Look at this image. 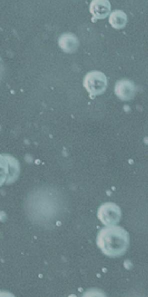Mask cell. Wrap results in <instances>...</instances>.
Listing matches in <instances>:
<instances>
[{
	"mask_svg": "<svg viewBox=\"0 0 148 297\" xmlns=\"http://www.w3.org/2000/svg\"><path fill=\"white\" fill-rule=\"evenodd\" d=\"M96 244L105 255L111 257L118 256L126 252L130 244V236L122 226H106L99 230Z\"/></svg>",
	"mask_w": 148,
	"mask_h": 297,
	"instance_id": "1",
	"label": "cell"
},
{
	"mask_svg": "<svg viewBox=\"0 0 148 297\" xmlns=\"http://www.w3.org/2000/svg\"><path fill=\"white\" fill-rule=\"evenodd\" d=\"M107 84V78L105 74L98 70L87 73L83 80V86L91 98L102 94L106 90Z\"/></svg>",
	"mask_w": 148,
	"mask_h": 297,
	"instance_id": "2",
	"label": "cell"
},
{
	"mask_svg": "<svg viewBox=\"0 0 148 297\" xmlns=\"http://www.w3.org/2000/svg\"><path fill=\"white\" fill-rule=\"evenodd\" d=\"M97 216L101 222L106 226L118 224L122 216L120 208L112 202L104 203L98 210Z\"/></svg>",
	"mask_w": 148,
	"mask_h": 297,
	"instance_id": "3",
	"label": "cell"
},
{
	"mask_svg": "<svg viewBox=\"0 0 148 297\" xmlns=\"http://www.w3.org/2000/svg\"><path fill=\"white\" fill-rule=\"evenodd\" d=\"M136 91V86L133 82L127 79L118 81L114 92L118 97L123 100H128L134 98Z\"/></svg>",
	"mask_w": 148,
	"mask_h": 297,
	"instance_id": "4",
	"label": "cell"
},
{
	"mask_svg": "<svg viewBox=\"0 0 148 297\" xmlns=\"http://www.w3.org/2000/svg\"><path fill=\"white\" fill-rule=\"evenodd\" d=\"M110 4L108 0H92L90 6V11L92 16V20L95 22L97 19L106 18L110 12Z\"/></svg>",
	"mask_w": 148,
	"mask_h": 297,
	"instance_id": "5",
	"label": "cell"
},
{
	"mask_svg": "<svg viewBox=\"0 0 148 297\" xmlns=\"http://www.w3.org/2000/svg\"><path fill=\"white\" fill-rule=\"evenodd\" d=\"M78 44L77 37L70 32L63 34L58 38L59 46L66 52L72 53L75 52Z\"/></svg>",
	"mask_w": 148,
	"mask_h": 297,
	"instance_id": "6",
	"label": "cell"
},
{
	"mask_svg": "<svg viewBox=\"0 0 148 297\" xmlns=\"http://www.w3.org/2000/svg\"><path fill=\"white\" fill-rule=\"evenodd\" d=\"M108 21L113 28L116 29L122 28L127 23V16L122 10H114L110 14Z\"/></svg>",
	"mask_w": 148,
	"mask_h": 297,
	"instance_id": "7",
	"label": "cell"
}]
</instances>
